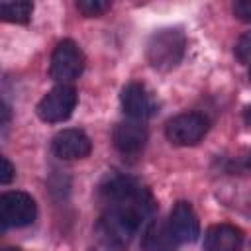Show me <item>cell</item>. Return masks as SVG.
<instances>
[{
	"label": "cell",
	"mask_w": 251,
	"mask_h": 251,
	"mask_svg": "<svg viewBox=\"0 0 251 251\" xmlns=\"http://www.w3.org/2000/svg\"><path fill=\"white\" fill-rule=\"evenodd\" d=\"M243 245V233L231 224H216L206 229L204 251H239Z\"/></svg>",
	"instance_id": "12"
},
{
	"label": "cell",
	"mask_w": 251,
	"mask_h": 251,
	"mask_svg": "<svg viewBox=\"0 0 251 251\" xmlns=\"http://www.w3.org/2000/svg\"><path fill=\"white\" fill-rule=\"evenodd\" d=\"M4 251H22V249H18V247H10V249H4Z\"/></svg>",
	"instance_id": "20"
},
{
	"label": "cell",
	"mask_w": 251,
	"mask_h": 251,
	"mask_svg": "<svg viewBox=\"0 0 251 251\" xmlns=\"http://www.w3.org/2000/svg\"><path fill=\"white\" fill-rule=\"evenodd\" d=\"M76 10L86 18H94V16H100L106 10H110V2H104V0H78L76 2Z\"/></svg>",
	"instance_id": "14"
},
{
	"label": "cell",
	"mask_w": 251,
	"mask_h": 251,
	"mask_svg": "<svg viewBox=\"0 0 251 251\" xmlns=\"http://www.w3.org/2000/svg\"><path fill=\"white\" fill-rule=\"evenodd\" d=\"M208 131V120L198 112H184L171 118L165 126V135L173 145L188 147L202 141Z\"/></svg>",
	"instance_id": "5"
},
{
	"label": "cell",
	"mask_w": 251,
	"mask_h": 251,
	"mask_svg": "<svg viewBox=\"0 0 251 251\" xmlns=\"http://www.w3.org/2000/svg\"><path fill=\"white\" fill-rule=\"evenodd\" d=\"M84 71V55L73 39H63L57 43L49 63V76L59 84H69L76 80Z\"/></svg>",
	"instance_id": "3"
},
{
	"label": "cell",
	"mask_w": 251,
	"mask_h": 251,
	"mask_svg": "<svg viewBox=\"0 0 251 251\" xmlns=\"http://www.w3.org/2000/svg\"><path fill=\"white\" fill-rule=\"evenodd\" d=\"M186 35L180 27H163L157 29L147 41V61L157 71H173L184 57Z\"/></svg>",
	"instance_id": "2"
},
{
	"label": "cell",
	"mask_w": 251,
	"mask_h": 251,
	"mask_svg": "<svg viewBox=\"0 0 251 251\" xmlns=\"http://www.w3.org/2000/svg\"><path fill=\"white\" fill-rule=\"evenodd\" d=\"M33 12V4L27 0H16V2H2L0 4V16L6 22L12 24H27Z\"/></svg>",
	"instance_id": "13"
},
{
	"label": "cell",
	"mask_w": 251,
	"mask_h": 251,
	"mask_svg": "<svg viewBox=\"0 0 251 251\" xmlns=\"http://www.w3.org/2000/svg\"><path fill=\"white\" fill-rule=\"evenodd\" d=\"M114 145L116 149L126 155V157H135L143 151L145 141H147V129L143 126V122H135V120H126L120 122L114 127L112 133Z\"/></svg>",
	"instance_id": "9"
},
{
	"label": "cell",
	"mask_w": 251,
	"mask_h": 251,
	"mask_svg": "<svg viewBox=\"0 0 251 251\" xmlns=\"http://www.w3.org/2000/svg\"><path fill=\"white\" fill-rule=\"evenodd\" d=\"M14 173H16V169H14V165L6 159V157H2V171H0V182L2 184H10L12 182V178H14Z\"/></svg>",
	"instance_id": "18"
},
{
	"label": "cell",
	"mask_w": 251,
	"mask_h": 251,
	"mask_svg": "<svg viewBox=\"0 0 251 251\" xmlns=\"http://www.w3.org/2000/svg\"><path fill=\"white\" fill-rule=\"evenodd\" d=\"M76 102L78 94L71 84H57L37 102L35 112L41 122L59 124L71 118L73 110L76 108Z\"/></svg>",
	"instance_id": "4"
},
{
	"label": "cell",
	"mask_w": 251,
	"mask_h": 251,
	"mask_svg": "<svg viewBox=\"0 0 251 251\" xmlns=\"http://www.w3.org/2000/svg\"><path fill=\"white\" fill-rule=\"evenodd\" d=\"M94 241L90 245L88 251H126V245L114 241L112 237H106V235H100V233H94Z\"/></svg>",
	"instance_id": "16"
},
{
	"label": "cell",
	"mask_w": 251,
	"mask_h": 251,
	"mask_svg": "<svg viewBox=\"0 0 251 251\" xmlns=\"http://www.w3.org/2000/svg\"><path fill=\"white\" fill-rule=\"evenodd\" d=\"M98 200L102 214L94 233L112 237L126 247L141 224L147 222L155 212L151 192L133 178L122 175H110L104 178L98 188Z\"/></svg>",
	"instance_id": "1"
},
{
	"label": "cell",
	"mask_w": 251,
	"mask_h": 251,
	"mask_svg": "<svg viewBox=\"0 0 251 251\" xmlns=\"http://www.w3.org/2000/svg\"><path fill=\"white\" fill-rule=\"evenodd\" d=\"M247 165H249V167H251V155H249V159H247Z\"/></svg>",
	"instance_id": "21"
},
{
	"label": "cell",
	"mask_w": 251,
	"mask_h": 251,
	"mask_svg": "<svg viewBox=\"0 0 251 251\" xmlns=\"http://www.w3.org/2000/svg\"><path fill=\"white\" fill-rule=\"evenodd\" d=\"M51 151H53L55 157L65 159V161L84 159V157L90 155L92 143H90L88 135L82 129L67 127V129H61L59 133L53 135V139H51Z\"/></svg>",
	"instance_id": "7"
},
{
	"label": "cell",
	"mask_w": 251,
	"mask_h": 251,
	"mask_svg": "<svg viewBox=\"0 0 251 251\" xmlns=\"http://www.w3.org/2000/svg\"><path fill=\"white\" fill-rule=\"evenodd\" d=\"M169 224H171V229L175 231V235L180 243H192L200 235L198 216L188 202L180 200L173 206L171 216H169Z\"/></svg>",
	"instance_id": "10"
},
{
	"label": "cell",
	"mask_w": 251,
	"mask_h": 251,
	"mask_svg": "<svg viewBox=\"0 0 251 251\" xmlns=\"http://www.w3.org/2000/svg\"><path fill=\"white\" fill-rule=\"evenodd\" d=\"M233 14L241 22H251V0H237V2H233Z\"/></svg>",
	"instance_id": "17"
},
{
	"label": "cell",
	"mask_w": 251,
	"mask_h": 251,
	"mask_svg": "<svg viewBox=\"0 0 251 251\" xmlns=\"http://www.w3.org/2000/svg\"><path fill=\"white\" fill-rule=\"evenodd\" d=\"M37 216L35 200L27 192L10 190L0 196V220L4 227H25Z\"/></svg>",
	"instance_id": "6"
},
{
	"label": "cell",
	"mask_w": 251,
	"mask_h": 251,
	"mask_svg": "<svg viewBox=\"0 0 251 251\" xmlns=\"http://www.w3.org/2000/svg\"><path fill=\"white\" fill-rule=\"evenodd\" d=\"M120 104H122V110L127 116V120H135V122H143V120L151 118L157 110L151 94L139 82H127L122 88Z\"/></svg>",
	"instance_id": "8"
},
{
	"label": "cell",
	"mask_w": 251,
	"mask_h": 251,
	"mask_svg": "<svg viewBox=\"0 0 251 251\" xmlns=\"http://www.w3.org/2000/svg\"><path fill=\"white\" fill-rule=\"evenodd\" d=\"M178 245L169 220H151L141 237V251H176Z\"/></svg>",
	"instance_id": "11"
},
{
	"label": "cell",
	"mask_w": 251,
	"mask_h": 251,
	"mask_svg": "<svg viewBox=\"0 0 251 251\" xmlns=\"http://www.w3.org/2000/svg\"><path fill=\"white\" fill-rule=\"evenodd\" d=\"M245 122H247V124H251V108H247V110H245Z\"/></svg>",
	"instance_id": "19"
},
{
	"label": "cell",
	"mask_w": 251,
	"mask_h": 251,
	"mask_svg": "<svg viewBox=\"0 0 251 251\" xmlns=\"http://www.w3.org/2000/svg\"><path fill=\"white\" fill-rule=\"evenodd\" d=\"M249 78H251V73H249Z\"/></svg>",
	"instance_id": "22"
},
{
	"label": "cell",
	"mask_w": 251,
	"mask_h": 251,
	"mask_svg": "<svg viewBox=\"0 0 251 251\" xmlns=\"http://www.w3.org/2000/svg\"><path fill=\"white\" fill-rule=\"evenodd\" d=\"M233 53H235V59H237L241 65H251V31H245V33L235 41Z\"/></svg>",
	"instance_id": "15"
}]
</instances>
